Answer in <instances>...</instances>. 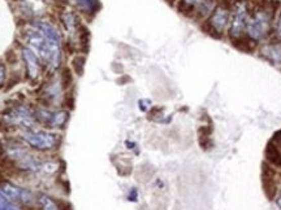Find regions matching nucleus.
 <instances>
[{
	"label": "nucleus",
	"mask_w": 281,
	"mask_h": 210,
	"mask_svg": "<svg viewBox=\"0 0 281 210\" xmlns=\"http://www.w3.org/2000/svg\"><path fill=\"white\" fill-rule=\"evenodd\" d=\"M24 39L27 48H30L46 68L51 72L58 70L63 60L60 33L56 26L49 21H35L24 33Z\"/></svg>",
	"instance_id": "1"
},
{
	"label": "nucleus",
	"mask_w": 281,
	"mask_h": 210,
	"mask_svg": "<svg viewBox=\"0 0 281 210\" xmlns=\"http://www.w3.org/2000/svg\"><path fill=\"white\" fill-rule=\"evenodd\" d=\"M2 123L7 131L9 130H21V131H30L36 127V121L34 118V111L29 105L17 102L13 107L7 109L2 114Z\"/></svg>",
	"instance_id": "2"
},
{
	"label": "nucleus",
	"mask_w": 281,
	"mask_h": 210,
	"mask_svg": "<svg viewBox=\"0 0 281 210\" xmlns=\"http://www.w3.org/2000/svg\"><path fill=\"white\" fill-rule=\"evenodd\" d=\"M272 15L273 13L262 4L251 9V13H249L248 25H246V36L249 39L258 43L268 36Z\"/></svg>",
	"instance_id": "3"
},
{
	"label": "nucleus",
	"mask_w": 281,
	"mask_h": 210,
	"mask_svg": "<svg viewBox=\"0 0 281 210\" xmlns=\"http://www.w3.org/2000/svg\"><path fill=\"white\" fill-rule=\"evenodd\" d=\"M21 141L38 152H52L60 145L61 136L58 132L50 131L47 129H34L30 131H22Z\"/></svg>",
	"instance_id": "4"
},
{
	"label": "nucleus",
	"mask_w": 281,
	"mask_h": 210,
	"mask_svg": "<svg viewBox=\"0 0 281 210\" xmlns=\"http://www.w3.org/2000/svg\"><path fill=\"white\" fill-rule=\"evenodd\" d=\"M249 7L248 0H236V6L233 8V12L230 13L229 26L228 33L232 40H236L246 35V25L249 18Z\"/></svg>",
	"instance_id": "5"
},
{
	"label": "nucleus",
	"mask_w": 281,
	"mask_h": 210,
	"mask_svg": "<svg viewBox=\"0 0 281 210\" xmlns=\"http://www.w3.org/2000/svg\"><path fill=\"white\" fill-rule=\"evenodd\" d=\"M230 20V6L227 4H219L215 7L211 15L209 16L206 26H207V33L215 38H221L225 33L227 27L229 26Z\"/></svg>",
	"instance_id": "6"
},
{
	"label": "nucleus",
	"mask_w": 281,
	"mask_h": 210,
	"mask_svg": "<svg viewBox=\"0 0 281 210\" xmlns=\"http://www.w3.org/2000/svg\"><path fill=\"white\" fill-rule=\"evenodd\" d=\"M22 60L25 63V73H26V78L30 82L35 83L41 79L43 73V63L41 59L27 47H22L21 49Z\"/></svg>",
	"instance_id": "7"
},
{
	"label": "nucleus",
	"mask_w": 281,
	"mask_h": 210,
	"mask_svg": "<svg viewBox=\"0 0 281 210\" xmlns=\"http://www.w3.org/2000/svg\"><path fill=\"white\" fill-rule=\"evenodd\" d=\"M0 191H2V193H3L11 202L21 204L24 188H20V187H17L16 184L11 183L9 180H6V182L0 186Z\"/></svg>",
	"instance_id": "8"
},
{
	"label": "nucleus",
	"mask_w": 281,
	"mask_h": 210,
	"mask_svg": "<svg viewBox=\"0 0 281 210\" xmlns=\"http://www.w3.org/2000/svg\"><path fill=\"white\" fill-rule=\"evenodd\" d=\"M36 205L38 210H61V200L47 193H39L36 196Z\"/></svg>",
	"instance_id": "9"
},
{
	"label": "nucleus",
	"mask_w": 281,
	"mask_h": 210,
	"mask_svg": "<svg viewBox=\"0 0 281 210\" xmlns=\"http://www.w3.org/2000/svg\"><path fill=\"white\" fill-rule=\"evenodd\" d=\"M60 20L63 26L65 27V30L68 31L69 34H77V30H78V26L81 22L78 21V18L72 11H64L63 13L60 15Z\"/></svg>",
	"instance_id": "10"
},
{
	"label": "nucleus",
	"mask_w": 281,
	"mask_h": 210,
	"mask_svg": "<svg viewBox=\"0 0 281 210\" xmlns=\"http://www.w3.org/2000/svg\"><path fill=\"white\" fill-rule=\"evenodd\" d=\"M77 35H78V47L81 49V54L86 55L90 48V30L84 24H79Z\"/></svg>",
	"instance_id": "11"
},
{
	"label": "nucleus",
	"mask_w": 281,
	"mask_h": 210,
	"mask_svg": "<svg viewBox=\"0 0 281 210\" xmlns=\"http://www.w3.org/2000/svg\"><path fill=\"white\" fill-rule=\"evenodd\" d=\"M74 4L77 6V8L81 11L82 13L86 15H97L98 11L100 9L99 0H73Z\"/></svg>",
	"instance_id": "12"
},
{
	"label": "nucleus",
	"mask_w": 281,
	"mask_h": 210,
	"mask_svg": "<svg viewBox=\"0 0 281 210\" xmlns=\"http://www.w3.org/2000/svg\"><path fill=\"white\" fill-rule=\"evenodd\" d=\"M215 2H216V0H202L195 8V11H194L193 16H195V18H199V20L209 18V16L211 15L212 11H214L215 7H216Z\"/></svg>",
	"instance_id": "13"
},
{
	"label": "nucleus",
	"mask_w": 281,
	"mask_h": 210,
	"mask_svg": "<svg viewBox=\"0 0 281 210\" xmlns=\"http://www.w3.org/2000/svg\"><path fill=\"white\" fill-rule=\"evenodd\" d=\"M73 70L70 69V66H61L60 74H59V82H60L61 88L64 92H67L72 88L73 86Z\"/></svg>",
	"instance_id": "14"
},
{
	"label": "nucleus",
	"mask_w": 281,
	"mask_h": 210,
	"mask_svg": "<svg viewBox=\"0 0 281 210\" xmlns=\"http://www.w3.org/2000/svg\"><path fill=\"white\" fill-rule=\"evenodd\" d=\"M85 64H86V55L77 54L73 56L72 61H70V69L73 70L74 74L81 77V75L84 74V70H85Z\"/></svg>",
	"instance_id": "15"
},
{
	"label": "nucleus",
	"mask_w": 281,
	"mask_h": 210,
	"mask_svg": "<svg viewBox=\"0 0 281 210\" xmlns=\"http://www.w3.org/2000/svg\"><path fill=\"white\" fill-rule=\"evenodd\" d=\"M202 0H180L179 6H177V9L182 15H193L195 8L198 7V4L200 3Z\"/></svg>",
	"instance_id": "16"
},
{
	"label": "nucleus",
	"mask_w": 281,
	"mask_h": 210,
	"mask_svg": "<svg viewBox=\"0 0 281 210\" xmlns=\"http://www.w3.org/2000/svg\"><path fill=\"white\" fill-rule=\"evenodd\" d=\"M266 157L272 165L281 168V152L278 148L273 144H269L266 149Z\"/></svg>",
	"instance_id": "17"
},
{
	"label": "nucleus",
	"mask_w": 281,
	"mask_h": 210,
	"mask_svg": "<svg viewBox=\"0 0 281 210\" xmlns=\"http://www.w3.org/2000/svg\"><path fill=\"white\" fill-rule=\"evenodd\" d=\"M60 170V165L58 162L55 161H45L42 162V168H41V171L46 173V174H55Z\"/></svg>",
	"instance_id": "18"
},
{
	"label": "nucleus",
	"mask_w": 281,
	"mask_h": 210,
	"mask_svg": "<svg viewBox=\"0 0 281 210\" xmlns=\"http://www.w3.org/2000/svg\"><path fill=\"white\" fill-rule=\"evenodd\" d=\"M0 210H21V209H18L17 206L11 204V201H9L8 198H7L3 193L0 192Z\"/></svg>",
	"instance_id": "19"
},
{
	"label": "nucleus",
	"mask_w": 281,
	"mask_h": 210,
	"mask_svg": "<svg viewBox=\"0 0 281 210\" xmlns=\"http://www.w3.org/2000/svg\"><path fill=\"white\" fill-rule=\"evenodd\" d=\"M6 61L8 65H16L18 63V54L15 49H8L6 52Z\"/></svg>",
	"instance_id": "20"
},
{
	"label": "nucleus",
	"mask_w": 281,
	"mask_h": 210,
	"mask_svg": "<svg viewBox=\"0 0 281 210\" xmlns=\"http://www.w3.org/2000/svg\"><path fill=\"white\" fill-rule=\"evenodd\" d=\"M7 83V68L4 64H0V90L6 87Z\"/></svg>",
	"instance_id": "21"
},
{
	"label": "nucleus",
	"mask_w": 281,
	"mask_h": 210,
	"mask_svg": "<svg viewBox=\"0 0 281 210\" xmlns=\"http://www.w3.org/2000/svg\"><path fill=\"white\" fill-rule=\"evenodd\" d=\"M21 81V78H20V75H11L8 78V81H7L6 83V90H11L12 87H15L16 84H18V82Z\"/></svg>",
	"instance_id": "22"
},
{
	"label": "nucleus",
	"mask_w": 281,
	"mask_h": 210,
	"mask_svg": "<svg viewBox=\"0 0 281 210\" xmlns=\"http://www.w3.org/2000/svg\"><path fill=\"white\" fill-rule=\"evenodd\" d=\"M6 180H8V179H7L6 175L3 174V171L0 170V186H2V184H3L4 182H6Z\"/></svg>",
	"instance_id": "23"
},
{
	"label": "nucleus",
	"mask_w": 281,
	"mask_h": 210,
	"mask_svg": "<svg viewBox=\"0 0 281 210\" xmlns=\"http://www.w3.org/2000/svg\"><path fill=\"white\" fill-rule=\"evenodd\" d=\"M277 33H278V35H281V16H280V20H278V24H277Z\"/></svg>",
	"instance_id": "24"
},
{
	"label": "nucleus",
	"mask_w": 281,
	"mask_h": 210,
	"mask_svg": "<svg viewBox=\"0 0 281 210\" xmlns=\"http://www.w3.org/2000/svg\"><path fill=\"white\" fill-rule=\"evenodd\" d=\"M277 204H278V206L281 207V191H280V195H278V198H277Z\"/></svg>",
	"instance_id": "25"
}]
</instances>
